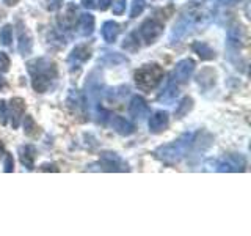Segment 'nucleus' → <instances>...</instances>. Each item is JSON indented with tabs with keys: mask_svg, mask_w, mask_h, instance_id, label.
Instances as JSON below:
<instances>
[{
	"mask_svg": "<svg viewBox=\"0 0 251 236\" xmlns=\"http://www.w3.org/2000/svg\"><path fill=\"white\" fill-rule=\"evenodd\" d=\"M63 5V0H47V10L55 11Z\"/></svg>",
	"mask_w": 251,
	"mask_h": 236,
	"instance_id": "obj_27",
	"label": "nucleus"
},
{
	"mask_svg": "<svg viewBox=\"0 0 251 236\" xmlns=\"http://www.w3.org/2000/svg\"><path fill=\"white\" fill-rule=\"evenodd\" d=\"M25 112V102L22 98H13L10 101V114H11V120H13V128H18L21 117Z\"/></svg>",
	"mask_w": 251,
	"mask_h": 236,
	"instance_id": "obj_12",
	"label": "nucleus"
},
{
	"mask_svg": "<svg viewBox=\"0 0 251 236\" xmlns=\"http://www.w3.org/2000/svg\"><path fill=\"white\" fill-rule=\"evenodd\" d=\"M192 104H193V101L190 98H184L182 101H180V104L177 106V110H176V115L177 117H184L188 110L192 109Z\"/></svg>",
	"mask_w": 251,
	"mask_h": 236,
	"instance_id": "obj_22",
	"label": "nucleus"
},
{
	"mask_svg": "<svg viewBox=\"0 0 251 236\" xmlns=\"http://www.w3.org/2000/svg\"><path fill=\"white\" fill-rule=\"evenodd\" d=\"M177 87H176V84H170L168 85V88L163 91V94L159 98V99H165V101H171V99H175L176 96H177Z\"/></svg>",
	"mask_w": 251,
	"mask_h": 236,
	"instance_id": "obj_23",
	"label": "nucleus"
},
{
	"mask_svg": "<svg viewBox=\"0 0 251 236\" xmlns=\"http://www.w3.org/2000/svg\"><path fill=\"white\" fill-rule=\"evenodd\" d=\"M129 112L133 118L141 120V118L149 115V106L141 96H133L130 101V106H129Z\"/></svg>",
	"mask_w": 251,
	"mask_h": 236,
	"instance_id": "obj_9",
	"label": "nucleus"
},
{
	"mask_svg": "<svg viewBox=\"0 0 251 236\" xmlns=\"http://www.w3.org/2000/svg\"><path fill=\"white\" fill-rule=\"evenodd\" d=\"M2 87H5V79L0 76V88H2Z\"/></svg>",
	"mask_w": 251,
	"mask_h": 236,
	"instance_id": "obj_33",
	"label": "nucleus"
},
{
	"mask_svg": "<svg viewBox=\"0 0 251 236\" xmlns=\"http://www.w3.org/2000/svg\"><path fill=\"white\" fill-rule=\"evenodd\" d=\"M2 156H3V145L0 144V159H2Z\"/></svg>",
	"mask_w": 251,
	"mask_h": 236,
	"instance_id": "obj_34",
	"label": "nucleus"
},
{
	"mask_svg": "<svg viewBox=\"0 0 251 236\" xmlns=\"http://www.w3.org/2000/svg\"><path fill=\"white\" fill-rule=\"evenodd\" d=\"M19 52L22 55H28L31 52V46H33V43H31V35L30 31L27 30V27H24L22 24L19 22Z\"/></svg>",
	"mask_w": 251,
	"mask_h": 236,
	"instance_id": "obj_15",
	"label": "nucleus"
},
{
	"mask_svg": "<svg viewBox=\"0 0 251 236\" xmlns=\"http://www.w3.org/2000/svg\"><path fill=\"white\" fill-rule=\"evenodd\" d=\"M162 31H163V24L160 21L148 19V21H145L143 24H141L138 33H140L141 38H143L145 43L151 44V43H154L155 39L162 35Z\"/></svg>",
	"mask_w": 251,
	"mask_h": 236,
	"instance_id": "obj_4",
	"label": "nucleus"
},
{
	"mask_svg": "<svg viewBox=\"0 0 251 236\" xmlns=\"http://www.w3.org/2000/svg\"><path fill=\"white\" fill-rule=\"evenodd\" d=\"M13 169H14L13 156L11 154H6V157H5V172H13Z\"/></svg>",
	"mask_w": 251,
	"mask_h": 236,
	"instance_id": "obj_28",
	"label": "nucleus"
},
{
	"mask_svg": "<svg viewBox=\"0 0 251 236\" xmlns=\"http://www.w3.org/2000/svg\"><path fill=\"white\" fill-rule=\"evenodd\" d=\"M35 156H36V149L33 145H24L19 148V159L22 165H25L28 170H33L35 167Z\"/></svg>",
	"mask_w": 251,
	"mask_h": 236,
	"instance_id": "obj_14",
	"label": "nucleus"
},
{
	"mask_svg": "<svg viewBox=\"0 0 251 236\" xmlns=\"http://www.w3.org/2000/svg\"><path fill=\"white\" fill-rule=\"evenodd\" d=\"M3 2L6 3V5H16V3H18V0H3Z\"/></svg>",
	"mask_w": 251,
	"mask_h": 236,
	"instance_id": "obj_32",
	"label": "nucleus"
},
{
	"mask_svg": "<svg viewBox=\"0 0 251 236\" xmlns=\"http://www.w3.org/2000/svg\"><path fill=\"white\" fill-rule=\"evenodd\" d=\"M168 120L170 117L167 112H163V110H157L151 115L149 118V131L151 132H162L165 131V128L168 126Z\"/></svg>",
	"mask_w": 251,
	"mask_h": 236,
	"instance_id": "obj_10",
	"label": "nucleus"
},
{
	"mask_svg": "<svg viewBox=\"0 0 251 236\" xmlns=\"http://www.w3.org/2000/svg\"><path fill=\"white\" fill-rule=\"evenodd\" d=\"M100 162L104 165V170L107 172H126L129 170L126 164L116 153H104L100 156Z\"/></svg>",
	"mask_w": 251,
	"mask_h": 236,
	"instance_id": "obj_8",
	"label": "nucleus"
},
{
	"mask_svg": "<svg viewBox=\"0 0 251 236\" xmlns=\"http://www.w3.org/2000/svg\"><path fill=\"white\" fill-rule=\"evenodd\" d=\"M202 19V16L201 14H185L182 19H180L176 26H175V30L171 31V35H170V39L173 41V39H179V38H182L188 30L193 29L195 26H198V24L201 22Z\"/></svg>",
	"mask_w": 251,
	"mask_h": 236,
	"instance_id": "obj_5",
	"label": "nucleus"
},
{
	"mask_svg": "<svg viewBox=\"0 0 251 236\" xmlns=\"http://www.w3.org/2000/svg\"><path fill=\"white\" fill-rule=\"evenodd\" d=\"M10 68V59H8V55L0 52V73H5Z\"/></svg>",
	"mask_w": 251,
	"mask_h": 236,
	"instance_id": "obj_24",
	"label": "nucleus"
},
{
	"mask_svg": "<svg viewBox=\"0 0 251 236\" xmlns=\"http://www.w3.org/2000/svg\"><path fill=\"white\" fill-rule=\"evenodd\" d=\"M82 3H83L85 8H90V10H91V8L96 6V0H83Z\"/></svg>",
	"mask_w": 251,
	"mask_h": 236,
	"instance_id": "obj_30",
	"label": "nucleus"
},
{
	"mask_svg": "<svg viewBox=\"0 0 251 236\" xmlns=\"http://www.w3.org/2000/svg\"><path fill=\"white\" fill-rule=\"evenodd\" d=\"M162 79H163V69L159 65H155V63L141 66L135 73V84L138 88L145 91L155 88L160 84Z\"/></svg>",
	"mask_w": 251,
	"mask_h": 236,
	"instance_id": "obj_3",
	"label": "nucleus"
},
{
	"mask_svg": "<svg viewBox=\"0 0 251 236\" xmlns=\"http://www.w3.org/2000/svg\"><path fill=\"white\" fill-rule=\"evenodd\" d=\"M98 3H99V8L102 11H105L107 8L112 5V0H98Z\"/></svg>",
	"mask_w": 251,
	"mask_h": 236,
	"instance_id": "obj_29",
	"label": "nucleus"
},
{
	"mask_svg": "<svg viewBox=\"0 0 251 236\" xmlns=\"http://www.w3.org/2000/svg\"><path fill=\"white\" fill-rule=\"evenodd\" d=\"M126 10V0H116L113 3V13L115 14H123Z\"/></svg>",
	"mask_w": 251,
	"mask_h": 236,
	"instance_id": "obj_26",
	"label": "nucleus"
},
{
	"mask_svg": "<svg viewBox=\"0 0 251 236\" xmlns=\"http://www.w3.org/2000/svg\"><path fill=\"white\" fill-rule=\"evenodd\" d=\"M118 33H120V26L113 21H107L102 26V38L105 39L107 43H115Z\"/></svg>",
	"mask_w": 251,
	"mask_h": 236,
	"instance_id": "obj_16",
	"label": "nucleus"
},
{
	"mask_svg": "<svg viewBox=\"0 0 251 236\" xmlns=\"http://www.w3.org/2000/svg\"><path fill=\"white\" fill-rule=\"evenodd\" d=\"M110 124H112L115 132H118L120 136H130V134L135 131V126H133L130 121H127L126 118L118 117V115L110 117Z\"/></svg>",
	"mask_w": 251,
	"mask_h": 236,
	"instance_id": "obj_11",
	"label": "nucleus"
},
{
	"mask_svg": "<svg viewBox=\"0 0 251 236\" xmlns=\"http://www.w3.org/2000/svg\"><path fill=\"white\" fill-rule=\"evenodd\" d=\"M77 31L82 36H90L94 31V18L90 13H83L78 16V22H77Z\"/></svg>",
	"mask_w": 251,
	"mask_h": 236,
	"instance_id": "obj_13",
	"label": "nucleus"
},
{
	"mask_svg": "<svg viewBox=\"0 0 251 236\" xmlns=\"http://www.w3.org/2000/svg\"><path fill=\"white\" fill-rule=\"evenodd\" d=\"M27 69L31 76V85L36 93H44L57 77V68L47 59H35L27 63Z\"/></svg>",
	"mask_w": 251,
	"mask_h": 236,
	"instance_id": "obj_1",
	"label": "nucleus"
},
{
	"mask_svg": "<svg viewBox=\"0 0 251 236\" xmlns=\"http://www.w3.org/2000/svg\"><path fill=\"white\" fill-rule=\"evenodd\" d=\"M193 51L200 55V59L201 60H212V59H215V52H214V49L209 46V44H206V43H201V41H198V43H195L193 46Z\"/></svg>",
	"mask_w": 251,
	"mask_h": 236,
	"instance_id": "obj_18",
	"label": "nucleus"
},
{
	"mask_svg": "<svg viewBox=\"0 0 251 236\" xmlns=\"http://www.w3.org/2000/svg\"><path fill=\"white\" fill-rule=\"evenodd\" d=\"M192 142H193L192 134H184V136H180L177 140L171 142V144L165 147H160L155 151V157L165 164H176L185 156L187 149L192 145Z\"/></svg>",
	"mask_w": 251,
	"mask_h": 236,
	"instance_id": "obj_2",
	"label": "nucleus"
},
{
	"mask_svg": "<svg viewBox=\"0 0 251 236\" xmlns=\"http://www.w3.org/2000/svg\"><path fill=\"white\" fill-rule=\"evenodd\" d=\"M24 131H25V134L30 137H33L38 134V126H36L35 120L30 115H27L25 120H24Z\"/></svg>",
	"mask_w": 251,
	"mask_h": 236,
	"instance_id": "obj_20",
	"label": "nucleus"
},
{
	"mask_svg": "<svg viewBox=\"0 0 251 236\" xmlns=\"http://www.w3.org/2000/svg\"><path fill=\"white\" fill-rule=\"evenodd\" d=\"M193 71H195V61L192 59H184V60H180L175 71H173V84H184L187 82L188 79H190V76L193 74Z\"/></svg>",
	"mask_w": 251,
	"mask_h": 236,
	"instance_id": "obj_6",
	"label": "nucleus"
},
{
	"mask_svg": "<svg viewBox=\"0 0 251 236\" xmlns=\"http://www.w3.org/2000/svg\"><path fill=\"white\" fill-rule=\"evenodd\" d=\"M146 6V2L145 0H133L132 5H130V18H137L141 13H143Z\"/></svg>",
	"mask_w": 251,
	"mask_h": 236,
	"instance_id": "obj_21",
	"label": "nucleus"
},
{
	"mask_svg": "<svg viewBox=\"0 0 251 236\" xmlns=\"http://www.w3.org/2000/svg\"><path fill=\"white\" fill-rule=\"evenodd\" d=\"M6 117H8V106L5 101H0V121H2V124L6 123Z\"/></svg>",
	"mask_w": 251,
	"mask_h": 236,
	"instance_id": "obj_25",
	"label": "nucleus"
},
{
	"mask_svg": "<svg viewBox=\"0 0 251 236\" xmlns=\"http://www.w3.org/2000/svg\"><path fill=\"white\" fill-rule=\"evenodd\" d=\"M247 167L245 157L240 154H227L218 164V172H243Z\"/></svg>",
	"mask_w": 251,
	"mask_h": 236,
	"instance_id": "obj_7",
	"label": "nucleus"
},
{
	"mask_svg": "<svg viewBox=\"0 0 251 236\" xmlns=\"http://www.w3.org/2000/svg\"><path fill=\"white\" fill-rule=\"evenodd\" d=\"M91 57V51L88 49L86 46H77V47H74V51H73V54L69 55V61H75V63H83V61H86Z\"/></svg>",
	"mask_w": 251,
	"mask_h": 236,
	"instance_id": "obj_17",
	"label": "nucleus"
},
{
	"mask_svg": "<svg viewBox=\"0 0 251 236\" xmlns=\"http://www.w3.org/2000/svg\"><path fill=\"white\" fill-rule=\"evenodd\" d=\"M41 170H43V172H47V170H53V172H58V169L55 167L53 164H52V165H49V164H44L43 167H41Z\"/></svg>",
	"mask_w": 251,
	"mask_h": 236,
	"instance_id": "obj_31",
	"label": "nucleus"
},
{
	"mask_svg": "<svg viewBox=\"0 0 251 236\" xmlns=\"http://www.w3.org/2000/svg\"><path fill=\"white\" fill-rule=\"evenodd\" d=\"M13 41V27L11 26H3L0 29V43L3 46H10Z\"/></svg>",
	"mask_w": 251,
	"mask_h": 236,
	"instance_id": "obj_19",
	"label": "nucleus"
}]
</instances>
